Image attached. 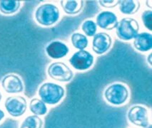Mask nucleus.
Wrapping results in <instances>:
<instances>
[{
  "label": "nucleus",
  "mask_w": 152,
  "mask_h": 128,
  "mask_svg": "<svg viewBox=\"0 0 152 128\" xmlns=\"http://www.w3.org/2000/svg\"><path fill=\"white\" fill-rule=\"evenodd\" d=\"M34 17L39 24L45 27H49L59 20V10L55 5L46 3L37 7Z\"/></svg>",
  "instance_id": "obj_1"
},
{
  "label": "nucleus",
  "mask_w": 152,
  "mask_h": 128,
  "mask_svg": "<svg viewBox=\"0 0 152 128\" xmlns=\"http://www.w3.org/2000/svg\"><path fill=\"white\" fill-rule=\"evenodd\" d=\"M64 89L61 85L49 82L42 84L38 90L42 101L49 105L59 103L64 95Z\"/></svg>",
  "instance_id": "obj_2"
},
{
  "label": "nucleus",
  "mask_w": 152,
  "mask_h": 128,
  "mask_svg": "<svg viewBox=\"0 0 152 128\" xmlns=\"http://www.w3.org/2000/svg\"><path fill=\"white\" fill-rule=\"evenodd\" d=\"M139 31V23L133 18H123L117 23L116 34L118 38L129 41L136 37Z\"/></svg>",
  "instance_id": "obj_3"
},
{
  "label": "nucleus",
  "mask_w": 152,
  "mask_h": 128,
  "mask_svg": "<svg viewBox=\"0 0 152 128\" xmlns=\"http://www.w3.org/2000/svg\"><path fill=\"white\" fill-rule=\"evenodd\" d=\"M104 97L111 104L119 105L125 103L129 97V90L121 83H114L107 87L104 91Z\"/></svg>",
  "instance_id": "obj_4"
},
{
  "label": "nucleus",
  "mask_w": 152,
  "mask_h": 128,
  "mask_svg": "<svg viewBox=\"0 0 152 128\" xmlns=\"http://www.w3.org/2000/svg\"><path fill=\"white\" fill-rule=\"evenodd\" d=\"M47 73L51 78L61 82L70 81L74 76L73 71L62 62H54L49 65Z\"/></svg>",
  "instance_id": "obj_5"
},
{
  "label": "nucleus",
  "mask_w": 152,
  "mask_h": 128,
  "mask_svg": "<svg viewBox=\"0 0 152 128\" xmlns=\"http://www.w3.org/2000/svg\"><path fill=\"white\" fill-rule=\"evenodd\" d=\"M4 106L7 113L12 117H20L26 112L27 103L22 96L14 95L7 98Z\"/></svg>",
  "instance_id": "obj_6"
},
{
  "label": "nucleus",
  "mask_w": 152,
  "mask_h": 128,
  "mask_svg": "<svg viewBox=\"0 0 152 128\" xmlns=\"http://www.w3.org/2000/svg\"><path fill=\"white\" fill-rule=\"evenodd\" d=\"M129 120L133 124L141 127H147L149 124L148 110L144 107L134 106L130 108L127 114Z\"/></svg>",
  "instance_id": "obj_7"
},
{
  "label": "nucleus",
  "mask_w": 152,
  "mask_h": 128,
  "mask_svg": "<svg viewBox=\"0 0 152 128\" xmlns=\"http://www.w3.org/2000/svg\"><path fill=\"white\" fill-rule=\"evenodd\" d=\"M69 63L75 69L84 71L92 66L94 56L87 51L80 50L70 58Z\"/></svg>",
  "instance_id": "obj_8"
},
{
  "label": "nucleus",
  "mask_w": 152,
  "mask_h": 128,
  "mask_svg": "<svg viewBox=\"0 0 152 128\" xmlns=\"http://www.w3.org/2000/svg\"><path fill=\"white\" fill-rule=\"evenodd\" d=\"M1 83L4 90L7 93H19L24 90L22 80L17 75L9 74L5 75Z\"/></svg>",
  "instance_id": "obj_9"
},
{
  "label": "nucleus",
  "mask_w": 152,
  "mask_h": 128,
  "mask_svg": "<svg viewBox=\"0 0 152 128\" xmlns=\"http://www.w3.org/2000/svg\"><path fill=\"white\" fill-rule=\"evenodd\" d=\"M111 43H112V40H111L110 35L104 32L98 33L94 36L92 50L96 54L101 55L109 50Z\"/></svg>",
  "instance_id": "obj_10"
},
{
  "label": "nucleus",
  "mask_w": 152,
  "mask_h": 128,
  "mask_svg": "<svg viewBox=\"0 0 152 128\" xmlns=\"http://www.w3.org/2000/svg\"><path fill=\"white\" fill-rule=\"evenodd\" d=\"M117 23V17L111 12H102L96 17L97 25L106 30H111L116 28Z\"/></svg>",
  "instance_id": "obj_11"
},
{
  "label": "nucleus",
  "mask_w": 152,
  "mask_h": 128,
  "mask_svg": "<svg viewBox=\"0 0 152 128\" xmlns=\"http://www.w3.org/2000/svg\"><path fill=\"white\" fill-rule=\"evenodd\" d=\"M69 50L68 46L59 41H54L51 42L46 48V52L47 55L52 59H61L68 54Z\"/></svg>",
  "instance_id": "obj_12"
},
{
  "label": "nucleus",
  "mask_w": 152,
  "mask_h": 128,
  "mask_svg": "<svg viewBox=\"0 0 152 128\" xmlns=\"http://www.w3.org/2000/svg\"><path fill=\"white\" fill-rule=\"evenodd\" d=\"M134 46L139 51H148L152 48V35L147 32L138 34L134 38Z\"/></svg>",
  "instance_id": "obj_13"
},
{
  "label": "nucleus",
  "mask_w": 152,
  "mask_h": 128,
  "mask_svg": "<svg viewBox=\"0 0 152 128\" xmlns=\"http://www.w3.org/2000/svg\"><path fill=\"white\" fill-rule=\"evenodd\" d=\"M60 4L65 13L68 14H76L79 13L82 9L84 1L69 0V1H61Z\"/></svg>",
  "instance_id": "obj_14"
},
{
  "label": "nucleus",
  "mask_w": 152,
  "mask_h": 128,
  "mask_svg": "<svg viewBox=\"0 0 152 128\" xmlns=\"http://www.w3.org/2000/svg\"><path fill=\"white\" fill-rule=\"evenodd\" d=\"M120 12L124 14H134L138 12L140 7V3L132 0H122L119 1Z\"/></svg>",
  "instance_id": "obj_15"
},
{
  "label": "nucleus",
  "mask_w": 152,
  "mask_h": 128,
  "mask_svg": "<svg viewBox=\"0 0 152 128\" xmlns=\"http://www.w3.org/2000/svg\"><path fill=\"white\" fill-rule=\"evenodd\" d=\"M21 6L19 1L2 0L0 1V12L4 14H11L19 10Z\"/></svg>",
  "instance_id": "obj_16"
},
{
  "label": "nucleus",
  "mask_w": 152,
  "mask_h": 128,
  "mask_svg": "<svg viewBox=\"0 0 152 128\" xmlns=\"http://www.w3.org/2000/svg\"><path fill=\"white\" fill-rule=\"evenodd\" d=\"M29 110L35 115H44L47 113L45 103L38 98H33L29 103Z\"/></svg>",
  "instance_id": "obj_17"
},
{
  "label": "nucleus",
  "mask_w": 152,
  "mask_h": 128,
  "mask_svg": "<svg viewBox=\"0 0 152 128\" xmlns=\"http://www.w3.org/2000/svg\"><path fill=\"white\" fill-rule=\"evenodd\" d=\"M43 121L38 115H29L24 119L19 128H42Z\"/></svg>",
  "instance_id": "obj_18"
},
{
  "label": "nucleus",
  "mask_w": 152,
  "mask_h": 128,
  "mask_svg": "<svg viewBox=\"0 0 152 128\" xmlns=\"http://www.w3.org/2000/svg\"><path fill=\"white\" fill-rule=\"evenodd\" d=\"M71 41L74 48L79 50H84L88 46V39L86 36L80 33H74L71 36Z\"/></svg>",
  "instance_id": "obj_19"
},
{
  "label": "nucleus",
  "mask_w": 152,
  "mask_h": 128,
  "mask_svg": "<svg viewBox=\"0 0 152 128\" xmlns=\"http://www.w3.org/2000/svg\"><path fill=\"white\" fill-rule=\"evenodd\" d=\"M82 29L88 36H93L96 34V24L92 20H86L82 24Z\"/></svg>",
  "instance_id": "obj_20"
},
{
  "label": "nucleus",
  "mask_w": 152,
  "mask_h": 128,
  "mask_svg": "<svg viewBox=\"0 0 152 128\" xmlns=\"http://www.w3.org/2000/svg\"><path fill=\"white\" fill-rule=\"evenodd\" d=\"M142 22L144 27L149 31L152 30V12L151 10H146L141 15Z\"/></svg>",
  "instance_id": "obj_21"
},
{
  "label": "nucleus",
  "mask_w": 152,
  "mask_h": 128,
  "mask_svg": "<svg viewBox=\"0 0 152 128\" xmlns=\"http://www.w3.org/2000/svg\"><path fill=\"white\" fill-rule=\"evenodd\" d=\"M101 6L106 8H113L118 4L119 1H112V0H107V1H99Z\"/></svg>",
  "instance_id": "obj_22"
},
{
  "label": "nucleus",
  "mask_w": 152,
  "mask_h": 128,
  "mask_svg": "<svg viewBox=\"0 0 152 128\" xmlns=\"http://www.w3.org/2000/svg\"><path fill=\"white\" fill-rule=\"evenodd\" d=\"M4 117V113L2 111L1 109H0V121L2 120Z\"/></svg>",
  "instance_id": "obj_23"
},
{
  "label": "nucleus",
  "mask_w": 152,
  "mask_h": 128,
  "mask_svg": "<svg viewBox=\"0 0 152 128\" xmlns=\"http://www.w3.org/2000/svg\"><path fill=\"white\" fill-rule=\"evenodd\" d=\"M151 53L149 54V56H148V64H149V65L150 66H151Z\"/></svg>",
  "instance_id": "obj_24"
},
{
  "label": "nucleus",
  "mask_w": 152,
  "mask_h": 128,
  "mask_svg": "<svg viewBox=\"0 0 152 128\" xmlns=\"http://www.w3.org/2000/svg\"><path fill=\"white\" fill-rule=\"evenodd\" d=\"M151 1H146V5H147V6H148L149 8H151V5L150 4H151Z\"/></svg>",
  "instance_id": "obj_25"
},
{
  "label": "nucleus",
  "mask_w": 152,
  "mask_h": 128,
  "mask_svg": "<svg viewBox=\"0 0 152 128\" xmlns=\"http://www.w3.org/2000/svg\"><path fill=\"white\" fill-rule=\"evenodd\" d=\"M1 98H2V95H1V92H0V102L1 101Z\"/></svg>",
  "instance_id": "obj_26"
}]
</instances>
